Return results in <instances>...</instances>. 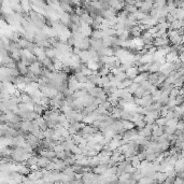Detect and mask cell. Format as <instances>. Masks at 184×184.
Returning a JSON list of instances; mask_svg holds the SVG:
<instances>
[{"label": "cell", "instance_id": "1", "mask_svg": "<svg viewBox=\"0 0 184 184\" xmlns=\"http://www.w3.org/2000/svg\"><path fill=\"white\" fill-rule=\"evenodd\" d=\"M152 6H153V1H144V2H142V6L139 9V11L147 15L151 10H152Z\"/></svg>", "mask_w": 184, "mask_h": 184}, {"label": "cell", "instance_id": "2", "mask_svg": "<svg viewBox=\"0 0 184 184\" xmlns=\"http://www.w3.org/2000/svg\"><path fill=\"white\" fill-rule=\"evenodd\" d=\"M125 74H126L127 79H129V80H134V79L139 74V72H138L137 67H130V68L127 69V70L125 71Z\"/></svg>", "mask_w": 184, "mask_h": 184}, {"label": "cell", "instance_id": "3", "mask_svg": "<svg viewBox=\"0 0 184 184\" xmlns=\"http://www.w3.org/2000/svg\"><path fill=\"white\" fill-rule=\"evenodd\" d=\"M51 160H49L47 158H44V157H38V163H37V166L39 167V169H45L47 168V166L50 164Z\"/></svg>", "mask_w": 184, "mask_h": 184}, {"label": "cell", "instance_id": "4", "mask_svg": "<svg viewBox=\"0 0 184 184\" xmlns=\"http://www.w3.org/2000/svg\"><path fill=\"white\" fill-rule=\"evenodd\" d=\"M31 128H32V124L30 121H23L21 122V130L24 132H30Z\"/></svg>", "mask_w": 184, "mask_h": 184}, {"label": "cell", "instance_id": "5", "mask_svg": "<svg viewBox=\"0 0 184 184\" xmlns=\"http://www.w3.org/2000/svg\"><path fill=\"white\" fill-rule=\"evenodd\" d=\"M141 34H142V31L140 30V28H139L138 25L134 26V27H131V28L129 29V34L134 36V38H140Z\"/></svg>", "mask_w": 184, "mask_h": 184}, {"label": "cell", "instance_id": "6", "mask_svg": "<svg viewBox=\"0 0 184 184\" xmlns=\"http://www.w3.org/2000/svg\"><path fill=\"white\" fill-rule=\"evenodd\" d=\"M139 62L141 65H147V64H152L153 62V56L151 55H143V56L140 57Z\"/></svg>", "mask_w": 184, "mask_h": 184}, {"label": "cell", "instance_id": "7", "mask_svg": "<svg viewBox=\"0 0 184 184\" xmlns=\"http://www.w3.org/2000/svg\"><path fill=\"white\" fill-rule=\"evenodd\" d=\"M19 4H21L23 11H24L26 14H28V13L31 11V3L29 2V1H21Z\"/></svg>", "mask_w": 184, "mask_h": 184}, {"label": "cell", "instance_id": "8", "mask_svg": "<svg viewBox=\"0 0 184 184\" xmlns=\"http://www.w3.org/2000/svg\"><path fill=\"white\" fill-rule=\"evenodd\" d=\"M121 122H122L123 128H124L125 131L131 130V129H132V128L135 127V124H134V123L129 122V121H121Z\"/></svg>", "mask_w": 184, "mask_h": 184}, {"label": "cell", "instance_id": "9", "mask_svg": "<svg viewBox=\"0 0 184 184\" xmlns=\"http://www.w3.org/2000/svg\"><path fill=\"white\" fill-rule=\"evenodd\" d=\"M38 163V157L37 156H34L31 155L27 160H26V164H27V167H30V166H34V165H37Z\"/></svg>", "mask_w": 184, "mask_h": 184}, {"label": "cell", "instance_id": "10", "mask_svg": "<svg viewBox=\"0 0 184 184\" xmlns=\"http://www.w3.org/2000/svg\"><path fill=\"white\" fill-rule=\"evenodd\" d=\"M139 86H140L139 84H137V83H134V82H132V84L129 85V86H128L127 88H125V89L127 91V93H129L130 95H132V94H134L135 92H136V89H137V88L139 87Z\"/></svg>", "mask_w": 184, "mask_h": 184}, {"label": "cell", "instance_id": "11", "mask_svg": "<svg viewBox=\"0 0 184 184\" xmlns=\"http://www.w3.org/2000/svg\"><path fill=\"white\" fill-rule=\"evenodd\" d=\"M44 111H45V109H44V108L41 106V105H34V112L37 113L38 115L42 114Z\"/></svg>", "mask_w": 184, "mask_h": 184}, {"label": "cell", "instance_id": "12", "mask_svg": "<svg viewBox=\"0 0 184 184\" xmlns=\"http://www.w3.org/2000/svg\"><path fill=\"white\" fill-rule=\"evenodd\" d=\"M70 152H71L72 155H75V154H82V150L78 147V145H75V144L71 145V147H70Z\"/></svg>", "mask_w": 184, "mask_h": 184}, {"label": "cell", "instance_id": "13", "mask_svg": "<svg viewBox=\"0 0 184 184\" xmlns=\"http://www.w3.org/2000/svg\"><path fill=\"white\" fill-rule=\"evenodd\" d=\"M132 84V80H129V79H126L123 82H121V89H124V88H127L129 85Z\"/></svg>", "mask_w": 184, "mask_h": 184}, {"label": "cell", "instance_id": "14", "mask_svg": "<svg viewBox=\"0 0 184 184\" xmlns=\"http://www.w3.org/2000/svg\"><path fill=\"white\" fill-rule=\"evenodd\" d=\"M126 79H127V77L125 74V72H119V73L115 75V80L119 82H123L124 80H126Z\"/></svg>", "mask_w": 184, "mask_h": 184}, {"label": "cell", "instance_id": "15", "mask_svg": "<svg viewBox=\"0 0 184 184\" xmlns=\"http://www.w3.org/2000/svg\"><path fill=\"white\" fill-rule=\"evenodd\" d=\"M155 124L159 127H164L166 125V119L165 117H158L157 120H155Z\"/></svg>", "mask_w": 184, "mask_h": 184}, {"label": "cell", "instance_id": "16", "mask_svg": "<svg viewBox=\"0 0 184 184\" xmlns=\"http://www.w3.org/2000/svg\"><path fill=\"white\" fill-rule=\"evenodd\" d=\"M53 151L55 152V153H60V152H64V147H62V144H57V145H55V147H53Z\"/></svg>", "mask_w": 184, "mask_h": 184}, {"label": "cell", "instance_id": "17", "mask_svg": "<svg viewBox=\"0 0 184 184\" xmlns=\"http://www.w3.org/2000/svg\"><path fill=\"white\" fill-rule=\"evenodd\" d=\"M156 51H157V49H156L155 47H152L151 49H149V50L147 51V55H151V56H153L154 54H155Z\"/></svg>", "mask_w": 184, "mask_h": 184}, {"label": "cell", "instance_id": "18", "mask_svg": "<svg viewBox=\"0 0 184 184\" xmlns=\"http://www.w3.org/2000/svg\"><path fill=\"white\" fill-rule=\"evenodd\" d=\"M19 184H22V183H19Z\"/></svg>", "mask_w": 184, "mask_h": 184}]
</instances>
